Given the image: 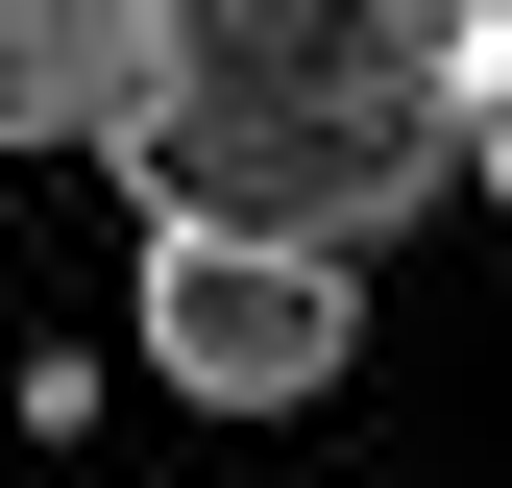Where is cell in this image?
<instances>
[{"label":"cell","mask_w":512,"mask_h":488,"mask_svg":"<svg viewBox=\"0 0 512 488\" xmlns=\"http://www.w3.org/2000/svg\"><path fill=\"white\" fill-rule=\"evenodd\" d=\"M366 342V269L342 244H269V220H147V366L196 415H317Z\"/></svg>","instance_id":"cell-2"},{"label":"cell","mask_w":512,"mask_h":488,"mask_svg":"<svg viewBox=\"0 0 512 488\" xmlns=\"http://www.w3.org/2000/svg\"><path fill=\"white\" fill-rule=\"evenodd\" d=\"M147 122V0H0V147H122Z\"/></svg>","instance_id":"cell-3"},{"label":"cell","mask_w":512,"mask_h":488,"mask_svg":"<svg viewBox=\"0 0 512 488\" xmlns=\"http://www.w3.org/2000/svg\"><path fill=\"white\" fill-rule=\"evenodd\" d=\"M464 171L512 196V0H488V49H464Z\"/></svg>","instance_id":"cell-4"},{"label":"cell","mask_w":512,"mask_h":488,"mask_svg":"<svg viewBox=\"0 0 512 488\" xmlns=\"http://www.w3.org/2000/svg\"><path fill=\"white\" fill-rule=\"evenodd\" d=\"M464 49L488 0H147V171L171 220H269V244H391L464 171Z\"/></svg>","instance_id":"cell-1"}]
</instances>
